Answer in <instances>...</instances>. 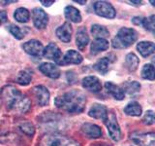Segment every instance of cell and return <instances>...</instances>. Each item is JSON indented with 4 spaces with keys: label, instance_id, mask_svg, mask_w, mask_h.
<instances>
[{
    "label": "cell",
    "instance_id": "cell-31",
    "mask_svg": "<svg viewBox=\"0 0 155 146\" xmlns=\"http://www.w3.org/2000/svg\"><path fill=\"white\" fill-rule=\"evenodd\" d=\"M19 128H21V130L27 135L32 136L34 134H35V128H34V126L28 121L21 122V123L19 124Z\"/></svg>",
    "mask_w": 155,
    "mask_h": 146
},
{
    "label": "cell",
    "instance_id": "cell-13",
    "mask_svg": "<svg viewBox=\"0 0 155 146\" xmlns=\"http://www.w3.org/2000/svg\"><path fill=\"white\" fill-rule=\"evenodd\" d=\"M82 56L75 50H69L61 58L59 64H80L82 61Z\"/></svg>",
    "mask_w": 155,
    "mask_h": 146
},
{
    "label": "cell",
    "instance_id": "cell-38",
    "mask_svg": "<svg viewBox=\"0 0 155 146\" xmlns=\"http://www.w3.org/2000/svg\"><path fill=\"white\" fill-rule=\"evenodd\" d=\"M75 2H76V3H80L81 5H84V4L86 3L85 0H84V1H81V0H75Z\"/></svg>",
    "mask_w": 155,
    "mask_h": 146
},
{
    "label": "cell",
    "instance_id": "cell-11",
    "mask_svg": "<svg viewBox=\"0 0 155 146\" xmlns=\"http://www.w3.org/2000/svg\"><path fill=\"white\" fill-rule=\"evenodd\" d=\"M61 51L55 43H50L44 49L43 56L46 58L51 60L57 63H59L61 61Z\"/></svg>",
    "mask_w": 155,
    "mask_h": 146
},
{
    "label": "cell",
    "instance_id": "cell-17",
    "mask_svg": "<svg viewBox=\"0 0 155 146\" xmlns=\"http://www.w3.org/2000/svg\"><path fill=\"white\" fill-rule=\"evenodd\" d=\"M88 115L94 119H100L105 121L107 115H108V109L103 104L95 103L91 106V108L88 112Z\"/></svg>",
    "mask_w": 155,
    "mask_h": 146
},
{
    "label": "cell",
    "instance_id": "cell-33",
    "mask_svg": "<svg viewBox=\"0 0 155 146\" xmlns=\"http://www.w3.org/2000/svg\"><path fill=\"white\" fill-rule=\"evenodd\" d=\"M143 123L144 125H153L155 123V112L152 110H147L143 117Z\"/></svg>",
    "mask_w": 155,
    "mask_h": 146
},
{
    "label": "cell",
    "instance_id": "cell-7",
    "mask_svg": "<svg viewBox=\"0 0 155 146\" xmlns=\"http://www.w3.org/2000/svg\"><path fill=\"white\" fill-rule=\"evenodd\" d=\"M131 139L139 146H155V134L154 133H144L131 134Z\"/></svg>",
    "mask_w": 155,
    "mask_h": 146
},
{
    "label": "cell",
    "instance_id": "cell-27",
    "mask_svg": "<svg viewBox=\"0 0 155 146\" xmlns=\"http://www.w3.org/2000/svg\"><path fill=\"white\" fill-rule=\"evenodd\" d=\"M30 14L29 11L25 8H18L14 13V18L18 23H27L29 21Z\"/></svg>",
    "mask_w": 155,
    "mask_h": 146
},
{
    "label": "cell",
    "instance_id": "cell-25",
    "mask_svg": "<svg viewBox=\"0 0 155 146\" xmlns=\"http://www.w3.org/2000/svg\"><path fill=\"white\" fill-rule=\"evenodd\" d=\"M139 62H140V61H139L138 57L133 53L128 54L125 57V65L127 67V69L131 72H134L138 69Z\"/></svg>",
    "mask_w": 155,
    "mask_h": 146
},
{
    "label": "cell",
    "instance_id": "cell-32",
    "mask_svg": "<svg viewBox=\"0 0 155 146\" xmlns=\"http://www.w3.org/2000/svg\"><path fill=\"white\" fill-rule=\"evenodd\" d=\"M143 26L149 31H155V15H151L148 18H144Z\"/></svg>",
    "mask_w": 155,
    "mask_h": 146
},
{
    "label": "cell",
    "instance_id": "cell-22",
    "mask_svg": "<svg viewBox=\"0 0 155 146\" xmlns=\"http://www.w3.org/2000/svg\"><path fill=\"white\" fill-rule=\"evenodd\" d=\"M64 14L67 19L75 23H79L81 22V15L80 11L77 8L73 7V6H67L64 10Z\"/></svg>",
    "mask_w": 155,
    "mask_h": 146
},
{
    "label": "cell",
    "instance_id": "cell-4",
    "mask_svg": "<svg viewBox=\"0 0 155 146\" xmlns=\"http://www.w3.org/2000/svg\"><path fill=\"white\" fill-rule=\"evenodd\" d=\"M41 146H80L76 140L61 134H48L43 138Z\"/></svg>",
    "mask_w": 155,
    "mask_h": 146
},
{
    "label": "cell",
    "instance_id": "cell-19",
    "mask_svg": "<svg viewBox=\"0 0 155 146\" xmlns=\"http://www.w3.org/2000/svg\"><path fill=\"white\" fill-rule=\"evenodd\" d=\"M137 50L142 57H147L155 53V43L150 41H142L138 43Z\"/></svg>",
    "mask_w": 155,
    "mask_h": 146
},
{
    "label": "cell",
    "instance_id": "cell-6",
    "mask_svg": "<svg viewBox=\"0 0 155 146\" xmlns=\"http://www.w3.org/2000/svg\"><path fill=\"white\" fill-rule=\"evenodd\" d=\"M95 13L100 17L107 19H114L115 17V9L109 2L97 1L93 5Z\"/></svg>",
    "mask_w": 155,
    "mask_h": 146
},
{
    "label": "cell",
    "instance_id": "cell-24",
    "mask_svg": "<svg viewBox=\"0 0 155 146\" xmlns=\"http://www.w3.org/2000/svg\"><path fill=\"white\" fill-rule=\"evenodd\" d=\"M142 106L138 103L137 101H132L126 105L124 108V112L129 116H133V117H138L142 115Z\"/></svg>",
    "mask_w": 155,
    "mask_h": 146
},
{
    "label": "cell",
    "instance_id": "cell-26",
    "mask_svg": "<svg viewBox=\"0 0 155 146\" xmlns=\"http://www.w3.org/2000/svg\"><path fill=\"white\" fill-rule=\"evenodd\" d=\"M121 89L123 90L124 92H127L128 95H134L137 94L140 90V84L137 81H130V82H125L122 85Z\"/></svg>",
    "mask_w": 155,
    "mask_h": 146
},
{
    "label": "cell",
    "instance_id": "cell-1",
    "mask_svg": "<svg viewBox=\"0 0 155 146\" xmlns=\"http://www.w3.org/2000/svg\"><path fill=\"white\" fill-rule=\"evenodd\" d=\"M0 96L10 110L16 111L18 113H26L30 109V99L12 86L3 88L0 92Z\"/></svg>",
    "mask_w": 155,
    "mask_h": 146
},
{
    "label": "cell",
    "instance_id": "cell-12",
    "mask_svg": "<svg viewBox=\"0 0 155 146\" xmlns=\"http://www.w3.org/2000/svg\"><path fill=\"white\" fill-rule=\"evenodd\" d=\"M39 69L43 73L44 75H46L48 78L51 79H57L60 76V70L55 64L51 62H44L39 66Z\"/></svg>",
    "mask_w": 155,
    "mask_h": 146
},
{
    "label": "cell",
    "instance_id": "cell-14",
    "mask_svg": "<svg viewBox=\"0 0 155 146\" xmlns=\"http://www.w3.org/2000/svg\"><path fill=\"white\" fill-rule=\"evenodd\" d=\"M81 85L84 89L88 90L90 92H100L102 89L100 80L95 76H87L84 78L81 82Z\"/></svg>",
    "mask_w": 155,
    "mask_h": 146
},
{
    "label": "cell",
    "instance_id": "cell-15",
    "mask_svg": "<svg viewBox=\"0 0 155 146\" xmlns=\"http://www.w3.org/2000/svg\"><path fill=\"white\" fill-rule=\"evenodd\" d=\"M81 131L85 136L89 138H98L102 135V130L99 126L95 124L85 123L81 127Z\"/></svg>",
    "mask_w": 155,
    "mask_h": 146
},
{
    "label": "cell",
    "instance_id": "cell-28",
    "mask_svg": "<svg viewBox=\"0 0 155 146\" xmlns=\"http://www.w3.org/2000/svg\"><path fill=\"white\" fill-rule=\"evenodd\" d=\"M109 66H110V60L108 57H102L97 61L94 64V69L96 71L100 72L101 74H105V73L109 70Z\"/></svg>",
    "mask_w": 155,
    "mask_h": 146
},
{
    "label": "cell",
    "instance_id": "cell-30",
    "mask_svg": "<svg viewBox=\"0 0 155 146\" xmlns=\"http://www.w3.org/2000/svg\"><path fill=\"white\" fill-rule=\"evenodd\" d=\"M31 74L27 70H21L17 76V82L21 86H26L31 82Z\"/></svg>",
    "mask_w": 155,
    "mask_h": 146
},
{
    "label": "cell",
    "instance_id": "cell-8",
    "mask_svg": "<svg viewBox=\"0 0 155 146\" xmlns=\"http://www.w3.org/2000/svg\"><path fill=\"white\" fill-rule=\"evenodd\" d=\"M23 50L27 53L28 55L33 56V57H41L43 56V52H44V47L42 45V43L36 40V39H32V40H29L23 44Z\"/></svg>",
    "mask_w": 155,
    "mask_h": 146
},
{
    "label": "cell",
    "instance_id": "cell-37",
    "mask_svg": "<svg viewBox=\"0 0 155 146\" xmlns=\"http://www.w3.org/2000/svg\"><path fill=\"white\" fill-rule=\"evenodd\" d=\"M41 3L44 5V6H46V7H50L51 5H52L53 3H54V1H44V0H41Z\"/></svg>",
    "mask_w": 155,
    "mask_h": 146
},
{
    "label": "cell",
    "instance_id": "cell-2",
    "mask_svg": "<svg viewBox=\"0 0 155 146\" xmlns=\"http://www.w3.org/2000/svg\"><path fill=\"white\" fill-rule=\"evenodd\" d=\"M54 103L58 107L68 113L79 114L85 108L86 99L81 92L75 90L67 92L54 99Z\"/></svg>",
    "mask_w": 155,
    "mask_h": 146
},
{
    "label": "cell",
    "instance_id": "cell-16",
    "mask_svg": "<svg viewBox=\"0 0 155 146\" xmlns=\"http://www.w3.org/2000/svg\"><path fill=\"white\" fill-rule=\"evenodd\" d=\"M72 26L69 23H64L61 26H59L56 29V36L59 38L64 43H68L71 41L72 38Z\"/></svg>",
    "mask_w": 155,
    "mask_h": 146
},
{
    "label": "cell",
    "instance_id": "cell-40",
    "mask_svg": "<svg viewBox=\"0 0 155 146\" xmlns=\"http://www.w3.org/2000/svg\"><path fill=\"white\" fill-rule=\"evenodd\" d=\"M94 146H109V145H107V144H96Z\"/></svg>",
    "mask_w": 155,
    "mask_h": 146
},
{
    "label": "cell",
    "instance_id": "cell-39",
    "mask_svg": "<svg viewBox=\"0 0 155 146\" xmlns=\"http://www.w3.org/2000/svg\"><path fill=\"white\" fill-rule=\"evenodd\" d=\"M150 3L152 4V6H154V7H155V1H154V0H150Z\"/></svg>",
    "mask_w": 155,
    "mask_h": 146
},
{
    "label": "cell",
    "instance_id": "cell-3",
    "mask_svg": "<svg viewBox=\"0 0 155 146\" xmlns=\"http://www.w3.org/2000/svg\"><path fill=\"white\" fill-rule=\"evenodd\" d=\"M138 34L135 29L122 27L120 28L116 36L113 39V47L115 49H125L136 42Z\"/></svg>",
    "mask_w": 155,
    "mask_h": 146
},
{
    "label": "cell",
    "instance_id": "cell-34",
    "mask_svg": "<svg viewBox=\"0 0 155 146\" xmlns=\"http://www.w3.org/2000/svg\"><path fill=\"white\" fill-rule=\"evenodd\" d=\"M9 30L13 34V36L15 38H17L18 40H21V39H22L24 37V33L22 32L21 29L19 28L18 26H15V24H13V26H11L9 27Z\"/></svg>",
    "mask_w": 155,
    "mask_h": 146
},
{
    "label": "cell",
    "instance_id": "cell-23",
    "mask_svg": "<svg viewBox=\"0 0 155 146\" xmlns=\"http://www.w3.org/2000/svg\"><path fill=\"white\" fill-rule=\"evenodd\" d=\"M91 34L96 39H106L110 36V32L107 27L101 24H93L91 27Z\"/></svg>",
    "mask_w": 155,
    "mask_h": 146
},
{
    "label": "cell",
    "instance_id": "cell-21",
    "mask_svg": "<svg viewBox=\"0 0 155 146\" xmlns=\"http://www.w3.org/2000/svg\"><path fill=\"white\" fill-rule=\"evenodd\" d=\"M108 48H109V42L106 39H95L91 43L90 52L92 55H97V54L108 50Z\"/></svg>",
    "mask_w": 155,
    "mask_h": 146
},
{
    "label": "cell",
    "instance_id": "cell-18",
    "mask_svg": "<svg viewBox=\"0 0 155 146\" xmlns=\"http://www.w3.org/2000/svg\"><path fill=\"white\" fill-rule=\"evenodd\" d=\"M89 43V36L88 33L86 31L85 27H80L77 31L76 35V44L78 48L80 50H84V49L87 46V44Z\"/></svg>",
    "mask_w": 155,
    "mask_h": 146
},
{
    "label": "cell",
    "instance_id": "cell-36",
    "mask_svg": "<svg viewBox=\"0 0 155 146\" xmlns=\"http://www.w3.org/2000/svg\"><path fill=\"white\" fill-rule=\"evenodd\" d=\"M7 21V14L5 11H2V10H0V24L5 23Z\"/></svg>",
    "mask_w": 155,
    "mask_h": 146
},
{
    "label": "cell",
    "instance_id": "cell-9",
    "mask_svg": "<svg viewBox=\"0 0 155 146\" xmlns=\"http://www.w3.org/2000/svg\"><path fill=\"white\" fill-rule=\"evenodd\" d=\"M33 23L36 28L44 29L48 23V17L47 13L41 8H35L32 11Z\"/></svg>",
    "mask_w": 155,
    "mask_h": 146
},
{
    "label": "cell",
    "instance_id": "cell-29",
    "mask_svg": "<svg viewBox=\"0 0 155 146\" xmlns=\"http://www.w3.org/2000/svg\"><path fill=\"white\" fill-rule=\"evenodd\" d=\"M142 77L147 80L155 79V67L152 64H144L142 69Z\"/></svg>",
    "mask_w": 155,
    "mask_h": 146
},
{
    "label": "cell",
    "instance_id": "cell-10",
    "mask_svg": "<svg viewBox=\"0 0 155 146\" xmlns=\"http://www.w3.org/2000/svg\"><path fill=\"white\" fill-rule=\"evenodd\" d=\"M32 91L39 105L46 106L48 104V101H50V92H48L46 87L39 85L34 87Z\"/></svg>",
    "mask_w": 155,
    "mask_h": 146
},
{
    "label": "cell",
    "instance_id": "cell-5",
    "mask_svg": "<svg viewBox=\"0 0 155 146\" xmlns=\"http://www.w3.org/2000/svg\"><path fill=\"white\" fill-rule=\"evenodd\" d=\"M104 123L107 126V128H108L110 138L114 141H118L121 138V130L117 123L116 116L114 112H108V115H107Z\"/></svg>",
    "mask_w": 155,
    "mask_h": 146
},
{
    "label": "cell",
    "instance_id": "cell-20",
    "mask_svg": "<svg viewBox=\"0 0 155 146\" xmlns=\"http://www.w3.org/2000/svg\"><path fill=\"white\" fill-rule=\"evenodd\" d=\"M105 88L107 92H109L110 96H113L115 99L117 100H122L124 99V92L121 88L117 85L114 84L111 82H106L105 84Z\"/></svg>",
    "mask_w": 155,
    "mask_h": 146
},
{
    "label": "cell",
    "instance_id": "cell-35",
    "mask_svg": "<svg viewBox=\"0 0 155 146\" xmlns=\"http://www.w3.org/2000/svg\"><path fill=\"white\" fill-rule=\"evenodd\" d=\"M143 19H144V18H142V17H134L132 19V23L134 24H136V26H143Z\"/></svg>",
    "mask_w": 155,
    "mask_h": 146
}]
</instances>
